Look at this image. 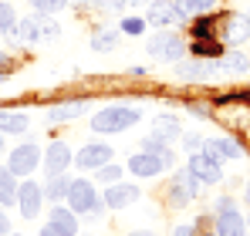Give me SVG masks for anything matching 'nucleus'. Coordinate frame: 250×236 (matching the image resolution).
Instances as JSON below:
<instances>
[{
    "mask_svg": "<svg viewBox=\"0 0 250 236\" xmlns=\"http://www.w3.org/2000/svg\"><path fill=\"white\" fill-rule=\"evenodd\" d=\"M132 236H156V233H149V230H139V233H132Z\"/></svg>",
    "mask_w": 250,
    "mask_h": 236,
    "instance_id": "e433bc0d",
    "label": "nucleus"
},
{
    "mask_svg": "<svg viewBox=\"0 0 250 236\" xmlns=\"http://www.w3.org/2000/svg\"><path fill=\"white\" fill-rule=\"evenodd\" d=\"M41 199H44V189L38 182H24L17 189V202H21V216L24 219H34L41 213Z\"/></svg>",
    "mask_w": 250,
    "mask_h": 236,
    "instance_id": "0eeeda50",
    "label": "nucleus"
},
{
    "mask_svg": "<svg viewBox=\"0 0 250 236\" xmlns=\"http://www.w3.org/2000/svg\"><path fill=\"white\" fill-rule=\"evenodd\" d=\"M216 236H244V219L237 216L230 199L216 202Z\"/></svg>",
    "mask_w": 250,
    "mask_h": 236,
    "instance_id": "39448f33",
    "label": "nucleus"
},
{
    "mask_svg": "<svg viewBox=\"0 0 250 236\" xmlns=\"http://www.w3.org/2000/svg\"><path fill=\"white\" fill-rule=\"evenodd\" d=\"M142 27H146V24H142V20H135V17H128V20H122V31H125V34H139Z\"/></svg>",
    "mask_w": 250,
    "mask_h": 236,
    "instance_id": "2f4dec72",
    "label": "nucleus"
},
{
    "mask_svg": "<svg viewBox=\"0 0 250 236\" xmlns=\"http://www.w3.org/2000/svg\"><path fill=\"white\" fill-rule=\"evenodd\" d=\"M41 236H71V233H64L61 226H54V223H47V226H44V233H41Z\"/></svg>",
    "mask_w": 250,
    "mask_h": 236,
    "instance_id": "473e14b6",
    "label": "nucleus"
},
{
    "mask_svg": "<svg viewBox=\"0 0 250 236\" xmlns=\"http://www.w3.org/2000/svg\"><path fill=\"white\" fill-rule=\"evenodd\" d=\"M75 162H78L82 169H102L105 162H112V149L102 145V142H91V145H84L82 152L75 156Z\"/></svg>",
    "mask_w": 250,
    "mask_h": 236,
    "instance_id": "9d476101",
    "label": "nucleus"
},
{
    "mask_svg": "<svg viewBox=\"0 0 250 236\" xmlns=\"http://www.w3.org/2000/svg\"><path fill=\"white\" fill-rule=\"evenodd\" d=\"M146 20L156 24V27H169V24H179V20H183V10H179L172 0H156V3H149Z\"/></svg>",
    "mask_w": 250,
    "mask_h": 236,
    "instance_id": "423d86ee",
    "label": "nucleus"
},
{
    "mask_svg": "<svg viewBox=\"0 0 250 236\" xmlns=\"http://www.w3.org/2000/svg\"><path fill=\"white\" fill-rule=\"evenodd\" d=\"M139 199V189L135 186H108V193H105V206H112V209H125V206H132Z\"/></svg>",
    "mask_w": 250,
    "mask_h": 236,
    "instance_id": "4468645a",
    "label": "nucleus"
},
{
    "mask_svg": "<svg viewBox=\"0 0 250 236\" xmlns=\"http://www.w3.org/2000/svg\"><path fill=\"white\" fill-rule=\"evenodd\" d=\"M193 51H196V54H216V51H220V44H216V40H196V44H193Z\"/></svg>",
    "mask_w": 250,
    "mask_h": 236,
    "instance_id": "7c9ffc66",
    "label": "nucleus"
},
{
    "mask_svg": "<svg viewBox=\"0 0 250 236\" xmlns=\"http://www.w3.org/2000/svg\"><path fill=\"white\" fill-rule=\"evenodd\" d=\"M247 223H250V219H247Z\"/></svg>",
    "mask_w": 250,
    "mask_h": 236,
    "instance_id": "79ce46f5",
    "label": "nucleus"
},
{
    "mask_svg": "<svg viewBox=\"0 0 250 236\" xmlns=\"http://www.w3.org/2000/svg\"><path fill=\"white\" fill-rule=\"evenodd\" d=\"M203 149H207L213 158H244V149H240L237 142H230V138H207Z\"/></svg>",
    "mask_w": 250,
    "mask_h": 236,
    "instance_id": "2eb2a0df",
    "label": "nucleus"
},
{
    "mask_svg": "<svg viewBox=\"0 0 250 236\" xmlns=\"http://www.w3.org/2000/svg\"><path fill=\"white\" fill-rule=\"evenodd\" d=\"M135 121H139V112H135V108L112 105V108H105V112H98V115L91 118V128H95V132H125V128H132Z\"/></svg>",
    "mask_w": 250,
    "mask_h": 236,
    "instance_id": "f257e3e1",
    "label": "nucleus"
},
{
    "mask_svg": "<svg viewBox=\"0 0 250 236\" xmlns=\"http://www.w3.org/2000/svg\"><path fill=\"white\" fill-rule=\"evenodd\" d=\"M200 145H203V138H196V135L186 138V149H200Z\"/></svg>",
    "mask_w": 250,
    "mask_h": 236,
    "instance_id": "f704fd0d",
    "label": "nucleus"
},
{
    "mask_svg": "<svg viewBox=\"0 0 250 236\" xmlns=\"http://www.w3.org/2000/svg\"><path fill=\"white\" fill-rule=\"evenodd\" d=\"M247 20H250V17H247Z\"/></svg>",
    "mask_w": 250,
    "mask_h": 236,
    "instance_id": "c03bdc74",
    "label": "nucleus"
},
{
    "mask_svg": "<svg viewBox=\"0 0 250 236\" xmlns=\"http://www.w3.org/2000/svg\"><path fill=\"white\" fill-rule=\"evenodd\" d=\"M0 152H3V135H0Z\"/></svg>",
    "mask_w": 250,
    "mask_h": 236,
    "instance_id": "ea45409f",
    "label": "nucleus"
},
{
    "mask_svg": "<svg viewBox=\"0 0 250 236\" xmlns=\"http://www.w3.org/2000/svg\"><path fill=\"white\" fill-rule=\"evenodd\" d=\"M176 236H193V226H179V230H176Z\"/></svg>",
    "mask_w": 250,
    "mask_h": 236,
    "instance_id": "c9c22d12",
    "label": "nucleus"
},
{
    "mask_svg": "<svg viewBox=\"0 0 250 236\" xmlns=\"http://www.w3.org/2000/svg\"><path fill=\"white\" fill-rule=\"evenodd\" d=\"M179 71H183V78H186V81H193V78L203 75V61H189V64H183Z\"/></svg>",
    "mask_w": 250,
    "mask_h": 236,
    "instance_id": "c756f323",
    "label": "nucleus"
},
{
    "mask_svg": "<svg viewBox=\"0 0 250 236\" xmlns=\"http://www.w3.org/2000/svg\"><path fill=\"white\" fill-rule=\"evenodd\" d=\"M0 132H10V135L27 132V115H21V112H0Z\"/></svg>",
    "mask_w": 250,
    "mask_h": 236,
    "instance_id": "a211bd4d",
    "label": "nucleus"
},
{
    "mask_svg": "<svg viewBox=\"0 0 250 236\" xmlns=\"http://www.w3.org/2000/svg\"><path fill=\"white\" fill-rule=\"evenodd\" d=\"M51 223H54V226H61V230H64V233H78V223H75V213H71V209H64V206H54V209H51Z\"/></svg>",
    "mask_w": 250,
    "mask_h": 236,
    "instance_id": "aec40b11",
    "label": "nucleus"
},
{
    "mask_svg": "<svg viewBox=\"0 0 250 236\" xmlns=\"http://www.w3.org/2000/svg\"><path fill=\"white\" fill-rule=\"evenodd\" d=\"M58 34H61V27H58L51 17H41V40H54Z\"/></svg>",
    "mask_w": 250,
    "mask_h": 236,
    "instance_id": "c85d7f7f",
    "label": "nucleus"
},
{
    "mask_svg": "<svg viewBox=\"0 0 250 236\" xmlns=\"http://www.w3.org/2000/svg\"><path fill=\"white\" fill-rule=\"evenodd\" d=\"M68 165H71V149H68L64 142H54V145L47 149V156H44V169H47V176H64Z\"/></svg>",
    "mask_w": 250,
    "mask_h": 236,
    "instance_id": "9b49d317",
    "label": "nucleus"
},
{
    "mask_svg": "<svg viewBox=\"0 0 250 236\" xmlns=\"http://www.w3.org/2000/svg\"><path fill=\"white\" fill-rule=\"evenodd\" d=\"M17 199V182H14V172L3 165L0 169V206H10Z\"/></svg>",
    "mask_w": 250,
    "mask_h": 236,
    "instance_id": "6ab92c4d",
    "label": "nucleus"
},
{
    "mask_svg": "<svg viewBox=\"0 0 250 236\" xmlns=\"http://www.w3.org/2000/svg\"><path fill=\"white\" fill-rule=\"evenodd\" d=\"M68 189H71L68 176H64V179H61V176H54V179H51V186H47V196H51V199H64V196H68Z\"/></svg>",
    "mask_w": 250,
    "mask_h": 236,
    "instance_id": "a878e982",
    "label": "nucleus"
},
{
    "mask_svg": "<svg viewBox=\"0 0 250 236\" xmlns=\"http://www.w3.org/2000/svg\"><path fill=\"white\" fill-rule=\"evenodd\" d=\"M213 3H216V0H176V7H179L183 14H203Z\"/></svg>",
    "mask_w": 250,
    "mask_h": 236,
    "instance_id": "5701e85b",
    "label": "nucleus"
},
{
    "mask_svg": "<svg viewBox=\"0 0 250 236\" xmlns=\"http://www.w3.org/2000/svg\"><path fill=\"white\" fill-rule=\"evenodd\" d=\"M247 68H250V61L244 54H237V51H230V54L220 58V71H227V75H244Z\"/></svg>",
    "mask_w": 250,
    "mask_h": 236,
    "instance_id": "412c9836",
    "label": "nucleus"
},
{
    "mask_svg": "<svg viewBox=\"0 0 250 236\" xmlns=\"http://www.w3.org/2000/svg\"><path fill=\"white\" fill-rule=\"evenodd\" d=\"M14 27H17V14L10 10L7 0H0V34H10Z\"/></svg>",
    "mask_w": 250,
    "mask_h": 236,
    "instance_id": "4be33fe9",
    "label": "nucleus"
},
{
    "mask_svg": "<svg viewBox=\"0 0 250 236\" xmlns=\"http://www.w3.org/2000/svg\"><path fill=\"white\" fill-rule=\"evenodd\" d=\"M213 27H216V17H203V20H196V27H193L196 40H213Z\"/></svg>",
    "mask_w": 250,
    "mask_h": 236,
    "instance_id": "bb28decb",
    "label": "nucleus"
},
{
    "mask_svg": "<svg viewBox=\"0 0 250 236\" xmlns=\"http://www.w3.org/2000/svg\"><path fill=\"white\" fill-rule=\"evenodd\" d=\"M14 236H17V233H14Z\"/></svg>",
    "mask_w": 250,
    "mask_h": 236,
    "instance_id": "37998d69",
    "label": "nucleus"
},
{
    "mask_svg": "<svg viewBox=\"0 0 250 236\" xmlns=\"http://www.w3.org/2000/svg\"><path fill=\"white\" fill-rule=\"evenodd\" d=\"M149 138H156V142H163V145H172L176 138H179V121L172 115H159L156 118V125H152V135Z\"/></svg>",
    "mask_w": 250,
    "mask_h": 236,
    "instance_id": "ddd939ff",
    "label": "nucleus"
},
{
    "mask_svg": "<svg viewBox=\"0 0 250 236\" xmlns=\"http://www.w3.org/2000/svg\"><path fill=\"white\" fill-rule=\"evenodd\" d=\"M189 176H193L196 182L216 186V182L223 179V172H220V158H213L209 152H193V158H189Z\"/></svg>",
    "mask_w": 250,
    "mask_h": 236,
    "instance_id": "20e7f679",
    "label": "nucleus"
},
{
    "mask_svg": "<svg viewBox=\"0 0 250 236\" xmlns=\"http://www.w3.org/2000/svg\"><path fill=\"white\" fill-rule=\"evenodd\" d=\"M68 206H71V213H84V216H98V213H102V202L95 196L91 182H84V179H75V182H71V189H68Z\"/></svg>",
    "mask_w": 250,
    "mask_h": 236,
    "instance_id": "f03ea898",
    "label": "nucleus"
},
{
    "mask_svg": "<svg viewBox=\"0 0 250 236\" xmlns=\"http://www.w3.org/2000/svg\"><path fill=\"white\" fill-rule=\"evenodd\" d=\"M200 193V182L189 176V169L186 172H179L176 179H172V189H169V199H172V206H186L189 199Z\"/></svg>",
    "mask_w": 250,
    "mask_h": 236,
    "instance_id": "6e6552de",
    "label": "nucleus"
},
{
    "mask_svg": "<svg viewBox=\"0 0 250 236\" xmlns=\"http://www.w3.org/2000/svg\"><path fill=\"white\" fill-rule=\"evenodd\" d=\"M247 196H250V189H247Z\"/></svg>",
    "mask_w": 250,
    "mask_h": 236,
    "instance_id": "a19ab883",
    "label": "nucleus"
},
{
    "mask_svg": "<svg viewBox=\"0 0 250 236\" xmlns=\"http://www.w3.org/2000/svg\"><path fill=\"white\" fill-rule=\"evenodd\" d=\"M125 3H146V0H125Z\"/></svg>",
    "mask_w": 250,
    "mask_h": 236,
    "instance_id": "58836bf2",
    "label": "nucleus"
},
{
    "mask_svg": "<svg viewBox=\"0 0 250 236\" xmlns=\"http://www.w3.org/2000/svg\"><path fill=\"white\" fill-rule=\"evenodd\" d=\"M0 64H7V54H3V51H0Z\"/></svg>",
    "mask_w": 250,
    "mask_h": 236,
    "instance_id": "4c0bfd02",
    "label": "nucleus"
},
{
    "mask_svg": "<svg viewBox=\"0 0 250 236\" xmlns=\"http://www.w3.org/2000/svg\"><path fill=\"white\" fill-rule=\"evenodd\" d=\"M115 40H119L115 31H102V34H95V38H91V47H95V51H112V47H115Z\"/></svg>",
    "mask_w": 250,
    "mask_h": 236,
    "instance_id": "393cba45",
    "label": "nucleus"
},
{
    "mask_svg": "<svg viewBox=\"0 0 250 236\" xmlns=\"http://www.w3.org/2000/svg\"><path fill=\"white\" fill-rule=\"evenodd\" d=\"M88 112V105L84 101H68V105H54L51 112H47V118L51 121H71V118H78Z\"/></svg>",
    "mask_w": 250,
    "mask_h": 236,
    "instance_id": "dca6fc26",
    "label": "nucleus"
},
{
    "mask_svg": "<svg viewBox=\"0 0 250 236\" xmlns=\"http://www.w3.org/2000/svg\"><path fill=\"white\" fill-rule=\"evenodd\" d=\"M31 3L41 14H54V10H64V3H71V0H31Z\"/></svg>",
    "mask_w": 250,
    "mask_h": 236,
    "instance_id": "cd10ccee",
    "label": "nucleus"
},
{
    "mask_svg": "<svg viewBox=\"0 0 250 236\" xmlns=\"http://www.w3.org/2000/svg\"><path fill=\"white\" fill-rule=\"evenodd\" d=\"M0 233L10 236V223H7V216H3V209H0Z\"/></svg>",
    "mask_w": 250,
    "mask_h": 236,
    "instance_id": "72a5a7b5",
    "label": "nucleus"
},
{
    "mask_svg": "<svg viewBox=\"0 0 250 236\" xmlns=\"http://www.w3.org/2000/svg\"><path fill=\"white\" fill-rule=\"evenodd\" d=\"M7 169H10L14 176H27V172H34V169H38V145H21V149H14V152H10V162H7Z\"/></svg>",
    "mask_w": 250,
    "mask_h": 236,
    "instance_id": "1a4fd4ad",
    "label": "nucleus"
},
{
    "mask_svg": "<svg viewBox=\"0 0 250 236\" xmlns=\"http://www.w3.org/2000/svg\"><path fill=\"white\" fill-rule=\"evenodd\" d=\"M146 47H149V54L159 58V61H179V58L186 54V40L179 38V34H172V31H163V34L149 38Z\"/></svg>",
    "mask_w": 250,
    "mask_h": 236,
    "instance_id": "7ed1b4c3",
    "label": "nucleus"
},
{
    "mask_svg": "<svg viewBox=\"0 0 250 236\" xmlns=\"http://www.w3.org/2000/svg\"><path fill=\"white\" fill-rule=\"evenodd\" d=\"M119 179H122V165H112V162H105V165L98 169V182L112 186V182H119Z\"/></svg>",
    "mask_w": 250,
    "mask_h": 236,
    "instance_id": "b1692460",
    "label": "nucleus"
},
{
    "mask_svg": "<svg viewBox=\"0 0 250 236\" xmlns=\"http://www.w3.org/2000/svg\"><path fill=\"white\" fill-rule=\"evenodd\" d=\"M128 169L135 172V176H156V172H163L166 165H163V158L156 156V152H139V156H132V162H128Z\"/></svg>",
    "mask_w": 250,
    "mask_h": 236,
    "instance_id": "f8f14e48",
    "label": "nucleus"
},
{
    "mask_svg": "<svg viewBox=\"0 0 250 236\" xmlns=\"http://www.w3.org/2000/svg\"><path fill=\"white\" fill-rule=\"evenodd\" d=\"M247 34H250L247 17H230V20H227V44H244Z\"/></svg>",
    "mask_w": 250,
    "mask_h": 236,
    "instance_id": "f3484780",
    "label": "nucleus"
}]
</instances>
